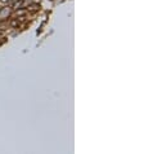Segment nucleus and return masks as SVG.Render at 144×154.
<instances>
[]
</instances>
